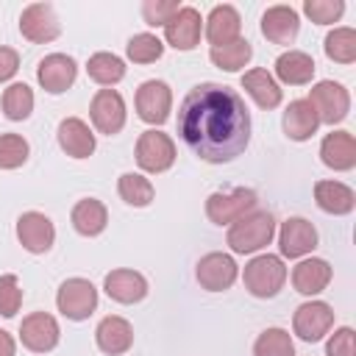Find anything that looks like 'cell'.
Listing matches in <instances>:
<instances>
[{"label":"cell","mask_w":356,"mask_h":356,"mask_svg":"<svg viewBox=\"0 0 356 356\" xmlns=\"http://www.w3.org/2000/svg\"><path fill=\"white\" fill-rule=\"evenodd\" d=\"M19 303H22V289H19V281L17 275H0V314L3 317H14L19 312Z\"/></svg>","instance_id":"f35d334b"},{"label":"cell","mask_w":356,"mask_h":356,"mask_svg":"<svg viewBox=\"0 0 356 356\" xmlns=\"http://www.w3.org/2000/svg\"><path fill=\"white\" fill-rule=\"evenodd\" d=\"M256 209V192L253 189H231V192H214L206 200V214L217 225L236 222L248 211Z\"/></svg>","instance_id":"8992f818"},{"label":"cell","mask_w":356,"mask_h":356,"mask_svg":"<svg viewBox=\"0 0 356 356\" xmlns=\"http://www.w3.org/2000/svg\"><path fill=\"white\" fill-rule=\"evenodd\" d=\"M303 11L312 17V22L328 25V22H337L342 17L345 3L342 0H306L303 3Z\"/></svg>","instance_id":"74e56055"},{"label":"cell","mask_w":356,"mask_h":356,"mask_svg":"<svg viewBox=\"0 0 356 356\" xmlns=\"http://www.w3.org/2000/svg\"><path fill=\"white\" fill-rule=\"evenodd\" d=\"M334 325V312L328 303L323 300H309V303H300L295 309V317H292V328L295 334L303 339V342H317L328 334V328Z\"/></svg>","instance_id":"ba28073f"},{"label":"cell","mask_w":356,"mask_h":356,"mask_svg":"<svg viewBox=\"0 0 356 356\" xmlns=\"http://www.w3.org/2000/svg\"><path fill=\"white\" fill-rule=\"evenodd\" d=\"M17 239L31 253H47L56 239V228L42 211H25L17 220Z\"/></svg>","instance_id":"2e32d148"},{"label":"cell","mask_w":356,"mask_h":356,"mask_svg":"<svg viewBox=\"0 0 356 356\" xmlns=\"http://www.w3.org/2000/svg\"><path fill=\"white\" fill-rule=\"evenodd\" d=\"M178 134L197 159L222 164L248 147L250 114L231 86L200 83L178 108Z\"/></svg>","instance_id":"6da1fadb"},{"label":"cell","mask_w":356,"mask_h":356,"mask_svg":"<svg viewBox=\"0 0 356 356\" xmlns=\"http://www.w3.org/2000/svg\"><path fill=\"white\" fill-rule=\"evenodd\" d=\"M117 189H120V197H122L128 206H147V203L153 200V184H150L145 175H139V172H125V175H120Z\"/></svg>","instance_id":"e575fe53"},{"label":"cell","mask_w":356,"mask_h":356,"mask_svg":"<svg viewBox=\"0 0 356 356\" xmlns=\"http://www.w3.org/2000/svg\"><path fill=\"white\" fill-rule=\"evenodd\" d=\"M325 56L337 64L356 61V31L353 28H334L325 36Z\"/></svg>","instance_id":"1f68e13d"},{"label":"cell","mask_w":356,"mask_h":356,"mask_svg":"<svg viewBox=\"0 0 356 356\" xmlns=\"http://www.w3.org/2000/svg\"><path fill=\"white\" fill-rule=\"evenodd\" d=\"M175 161V145L161 131H145L136 142V164L145 172H164Z\"/></svg>","instance_id":"52a82bcc"},{"label":"cell","mask_w":356,"mask_h":356,"mask_svg":"<svg viewBox=\"0 0 356 356\" xmlns=\"http://www.w3.org/2000/svg\"><path fill=\"white\" fill-rule=\"evenodd\" d=\"M89 114H92V122H95V128L100 134L114 136L125 125V100H122V95L117 89H100L92 97Z\"/></svg>","instance_id":"9c48e42d"},{"label":"cell","mask_w":356,"mask_h":356,"mask_svg":"<svg viewBox=\"0 0 356 356\" xmlns=\"http://www.w3.org/2000/svg\"><path fill=\"white\" fill-rule=\"evenodd\" d=\"M242 86H245V92L256 100V106H261V108H275V106L281 103V86H278L275 78H273L267 70H261V67L248 70V72L242 75Z\"/></svg>","instance_id":"83f0119b"},{"label":"cell","mask_w":356,"mask_h":356,"mask_svg":"<svg viewBox=\"0 0 356 356\" xmlns=\"http://www.w3.org/2000/svg\"><path fill=\"white\" fill-rule=\"evenodd\" d=\"M56 306L70 320H86L97 309V289L86 278H67L58 286Z\"/></svg>","instance_id":"5b68a950"},{"label":"cell","mask_w":356,"mask_h":356,"mask_svg":"<svg viewBox=\"0 0 356 356\" xmlns=\"http://www.w3.org/2000/svg\"><path fill=\"white\" fill-rule=\"evenodd\" d=\"M236 261L228 256V253H206L200 261H197V284L209 292H222L228 289L234 281H236Z\"/></svg>","instance_id":"5bb4252c"},{"label":"cell","mask_w":356,"mask_h":356,"mask_svg":"<svg viewBox=\"0 0 356 356\" xmlns=\"http://www.w3.org/2000/svg\"><path fill=\"white\" fill-rule=\"evenodd\" d=\"M242 281H245V289L250 295H256V298H273V295H278V289L286 281V267H284V261L278 256L261 253V256H256V259H250L245 264Z\"/></svg>","instance_id":"3957f363"},{"label":"cell","mask_w":356,"mask_h":356,"mask_svg":"<svg viewBox=\"0 0 356 356\" xmlns=\"http://www.w3.org/2000/svg\"><path fill=\"white\" fill-rule=\"evenodd\" d=\"M317 125H320V120H317V114H314L309 100H292L286 106V111H284V131H286L289 139L303 142V139L314 136Z\"/></svg>","instance_id":"4316f807"},{"label":"cell","mask_w":356,"mask_h":356,"mask_svg":"<svg viewBox=\"0 0 356 356\" xmlns=\"http://www.w3.org/2000/svg\"><path fill=\"white\" fill-rule=\"evenodd\" d=\"M320 159L331 170H353L356 167V139L350 131H334L320 145Z\"/></svg>","instance_id":"d6986e66"},{"label":"cell","mask_w":356,"mask_h":356,"mask_svg":"<svg viewBox=\"0 0 356 356\" xmlns=\"http://www.w3.org/2000/svg\"><path fill=\"white\" fill-rule=\"evenodd\" d=\"M86 72H89L92 81H97V83H103V86H111V83L122 81L125 64H122V58L114 56V53H95V56L89 58V64H86Z\"/></svg>","instance_id":"4dcf8cb0"},{"label":"cell","mask_w":356,"mask_h":356,"mask_svg":"<svg viewBox=\"0 0 356 356\" xmlns=\"http://www.w3.org/2000/svg\"><path fill=\"white\" fill-rule=\"evenodd\" d=\"M298 31H300V19L292 6H270L261 17V33L273 44H292Z\"/></svg>","instance_id":"ac0fdd59"},{"label":"cell","mask_w":356,"mask_h":356,"mask_svg":"<svg viewBox=\"0 0 356 356\" xmlns=\"http://www.w3.org/2000/svg\"><path fill=\"white\" fill-rule=\"evenodd\" d=\"M309 103L317 114L320 122L325 125H334V122H342L350 111V95L342 83H334V81H320L312 86L309 92Z\"/></svg>","instance_id":"277c9868"},{"label":"cell","mask_w":356,"mask_h":356,"mask_svg":"<svg viewBox=\"0 0 356 356\" xmlns=\"http://www.w3.org/2000/svg\"><path fill=\"white\" fill-rule=\"evenodd\" d=\"M200 11L192 6H181L167 22H164V39L175 50H192L200 42Z\"/></svg>","instance_id":"4fadbf2b"},{"label":"cell","mask_w":356,"mask_h":356,"mask_svg":"<svg viewBox=\"0 0 356 356\" xmlns=\"http://www.w3.org/2000/svg\"><path fill=\"white\" fill-rule=\"evenodd\" d=\"M58 323H56V317L53 314H47V312H33V314H28L25 320H22V325H19V339H22V345L28 348V350H33V353H47V350H53L56 345H58Z\"/></svg>","instance_id":"7c38bea8"},{"label":"cell","mask_w":356,"mask_h":356,"mask_svg":"<svg viewBox=\"0 0 356 356\" xmlns=\"http://www.w3.org/2000/svg\"><path fill=\"white\" fill-rule=\"evenodd\" d=\"M181 6L172 3V0H147L142 6V17L147 19V25H164Z\"/></svg>","instance_id":"ab89813d"},{"label":"cell","mask_w":356,"mask_h":356,"mask_svg":"<svg viewBox=\"0 0 356 356\" xmlns=\"http://www.w3.org/2000/svg\"><path fill=\"white\" fill-rule=\"evenodd\" d=\"M28 159V142L19 134L0 136V170H17Z\"/></svg>","instance_id":"8d00e7d4"},{"label":"cell","mask_w":356,"mask_h":356,"mask_svg":"<svg viewBox=\"0 0 356 356\" xmlns=\"http://www.w3.org/2000/svg\"><path fill=\"white\" fill-rule=\"evenodd\" d=\"M19 70V56L11 47H0V81H8Z\"/></svg>","instance_id":"b9f144b4"},{"label":"cell","mask_w":356,"mask_h":356,"mask_svg":"<svg viewBox=\"0 0 356 356\" xmlns=\"http://www.w3.org/2000/svg\"><path fill=\"white\" fill-rule=\"evenodd\" d=\"M19 31L28 42L44 44L61 33V25H58V17L50 3H31L19 17Z\"/></svg>","instance_id":"30bf717a"},{"label":"cell","mask_w":356,"mask_h":356,"mask_svg":"<svg viewBox=\"0 0 356 356\" xmlns=\"http://www.w3.org/2000/svg\"><path fill=\"white\" fill-rule=\"evenodd\" d=\"M314 200L328 214H350L356 206V195L342 181H317L314 184Z\"/></svg>","instance_id":"cb8c5ba5"},{"label":"cell","mask_w":356,"mask_h":356,"mask_svg":"<svg viewBox=\"0 0 356 356\" xmlns=\"http://www.w3.org/2000/svg\"><path fill=\"white\" fill-rule=\"evenodd\" d=\"M75 75H78V67L70 56L64 53H50L39 61V70H36V78L42 83L44 92L50 95H61L67 92L72 83H75Z\"/></svg>","instance_id":"9a60e30c"},{"label":"cell","mask_w":356,"mask_h":356,"mask_svg":"<svg viewBox=\"0 0 356 356\" xmlns=\"http://www.w3.org/2000/svg\"><path fill=\"white\" fill-rule=\"evenodd\" d=\"M331 281V264L325 259H303L292 270V286L300 295H317Z\"/></svg>","instance_id":"d4e9b609"},{"label":"cell","mask_w":356,"mask_h":356,"mask_svg":"<svg viewBox=\"0 0 356 356\" xmlns=\"http://www.w3.org/2000/svg\"><path fill=\"white\" fill-rule=\"evenodd\" d=\"M3 111L8 120H25L33 111V92L28 83H11L3 92Z\"/></svg>","instance_id":"836d02e7"},{"label":"cell","mask_w":356,"mask_h":356,"mask_svg":"<svg viewBox=\"0 0 356 356\" xmlns=\"http://www.w3.org/2000/svg\"><path fill=\"white\" fill-rule=\"evenodd\" d=\"M325 356H356V345H353V328H339L334 331V337L325 345Z\"/></svg>","instance_id":"60d3db41"},{"label":"cell","mask_w":356,"mask_h":356,"mask_svg":"<svg viewBox=\"0 0 356 356\" xmlns=\"http://www.w3.org/2000/svg\"><path fill=\"white\" fill-rule=\"evenodd\" d=\"M278 248H281V256L300 259V256H306L317 248V228L303 217H289L281 225Z\"/></svg>","instance_id":"e0dca14e"},{"label":"cell","mask_w":356,"mask_h":356,"mask_svg":"<svg viewBox=\"0 0 356 356\" xmlns=\"http://www.w3.org/2000/svg\"><path fill=\"white\" fill-rule=\"evenodd\" d=\"M253 356H295V345L289 331L284 328H267L259 334L253 345Z\"/></svg>","instance_id":"d6a6232c"},{"label":"cell","mask_w":356,"mask_h":356,"mask_svg":"<svg viewBox=\"0 0 356 356\" xmlns=\"http://www.w3.org/2000/svg\"><path fill=\"white\" fill-rule=\"evenodd\" d=\"M275 75L289 86H303L314 78V58L303 50L281 53L275 61Z\"/></svg>","instance_id":"484cf974"},{"label":"cell","mask_w":356,"mask_h":356,"mask_svg":"<svg viewBox=\"0 0 356 356\" xmlns=\"http://www.w3.org/2000/svg\"><path fill=\"white\" fill-rule=\"evenodd\" d=\"M239 31H242V19H239V11L234 6L222 3V6H214L211 8V14L206 19V39L211 42V47L236 42L239 39Z\"/></svg>","instance_id":"7402d4cb"},{"label":"cell","mask_w":356,"mask_h":356,"mask_svg":"<svg viewBox=\"0 0 356 356\" xmlns=\"http://www.w3.org/2000/svg\"><path fill=\"white\" fill-rule=\"evenodd\" d=\"M125 53H128V58H131L134 64H150V61L161 58L164 44H161V39L153 36V33H136V36H131Z\"/></svg>","instance_id":"d590c367"},{"label":"cell","mask_w":356,"mask_h":356,"mask_svg":"<svg viewBox=\"0 0 356 356\" xmlns=\"http://www.w3.org/2000/svg\"><path fill=\"white\" fill-rule=\"evenodd\" d=\"M14 350H17L14 337H11L8 331H3V328H0V356H14Z\"/></svg>","instance_id":"7bdbcfd3"},{"label":"cell","mask_w":356,"mask_h":356,"mask_svg":"<svg viewBox=\"0 0 356 356\" xmlns=\"http://www.w3.org/2000/svg\"><path fill=\"white\" fill-rule=\"evenodd\" d=\"M70 217H72L75 231L83 234V236H97V234L106 228V222H108L106 206H103L100 200H95V197L78 200V203L72 206V214H70Z\"/></svg>","instance_id":"f1b7e54d"},{"label":"cell","mask_w":356,"mask_h":356,"mask_svg":"<svg viewBox=\"0 0 356 356\" xmlns=\"http://www.w3.org/2000/svg\"><path fill=\"white\" fill-rule=\"evenodd\" d=\"M172 108V92L164 81H145L136 89V114L150 122V125H161L170 117Z\"/></svg>","instance_id":"8fae6325"},{"label":"cell","mask_w":356,"mask_h":356,"mask_svg":"<svg viewBox=\"0 0 356 356\" xmlns=\"http://www.w3.org/2000/svg\"><path fill=\"white\" fill-rule=\"evenodd\" d=\"M58 145L72 159H86L95 153V134L78 117H67L58 122Z\"/></svg>","instance_id":"603a6c76"},{"label":"cell","mask_w":356,"mask_h":356,"mask_svg":"<svg viewBox=\"0 0 356 356\" xmlns=\"http://www.w3.org/2000/svg\"><path fill=\"white\" fill-rule=\"evenodd\" d=\"M250 56H253V47H250V42L242 39V36H239L236 42L211 47V53H209V58H211L220 70H225V72H236V70H242V67L250 61Z\"/></svg>","instance_id":"f546056e"},{"label":"cell","mask_w":356,"mask_h":356,"mask_svg":"<svg viewBox=\"0 0 356 356\" xmlns=\"http://www.w3.org/2000/svg\"><path fill=\"white\" fill-rule=\"evenodd\" d=\"M95 339H97V348L108 356H117V353H125L131 345H134V328L125 317H117V314H108L100 320L97 331H95Z\"/></svg>","instance_id":"44dd1931"},{"label":"cell","mask_w":356,"mask_h":356,"mask_svg":"<svg viewBox=\"0 0 356 356\" xmlns=\"http://www.w3.org/2000/svg\"><path fill=\"white\" fill-rule=\"evenodd\" d=\"M275 236V220L267 211H248L228 228V248L234 253H256Z\"/></svg>","instance_id":"7a4b0ae2"},{"label":"cell","mask_w":356,"mask_h":356,"mask_svg":"<svg viewBox=\"0 0 356 356\" xmlns=\"http://www.w3.org/2000/svg\"><path fill=\"white\" fill-rule=\"evenodd\" d=\"M103 289L117 303H136L147 295V281L136 270H111L103 281Z\"/></svg>","instance_id":"ffe728a7"}]
</instances>
